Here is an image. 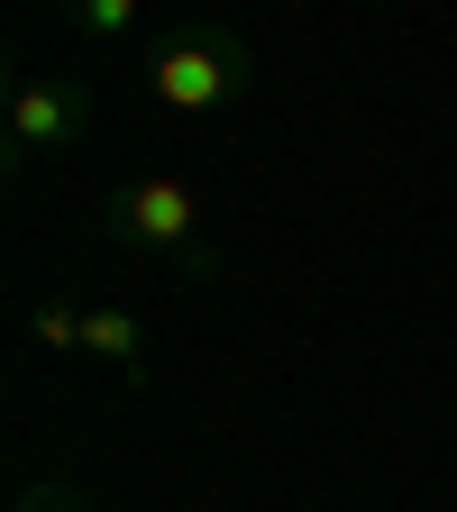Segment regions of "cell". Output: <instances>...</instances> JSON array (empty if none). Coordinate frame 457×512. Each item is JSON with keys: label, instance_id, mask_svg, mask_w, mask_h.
<instances>
[{"label": "cell", "instance_id": "1", "mask_svg": "<svg viewBox=\"0 0 457 512\" xmlns=\"http://www.w3.org/2000/svg\"><path fill=\"white\" fill-rule=\"evenodd\" d=\"M110 238L119 247H147V256H183V266H211L202 247V192L183 174H138L110 192Z\"/></svg>", "mask_w": 457, "mask_h": 512}, {"label": "cell", "instance_id": "3", "mask_svg": "<svg viewBox=\"0 0 457 512\" xmlns=\"http://www.w3.org/2000/svg\"><path fill=\"white\" fill-rule=\"evenodd\" d=\"M92 119V101L74 83H19L10 92V147H64Z\"/></svg>", "mask_w": 457, "mask_h": 512}, {"label": "cell", "instance_id": "2", "mask_svg": "<svg viewBox=\"0 0 457 512\" xmlns=\"http://www.w3.org/2000/svg\"><path fill=\"white\" fill-rule=\"evenodd\" d=\"M247 74H256V55H247L229 28H202V37H174V46L147 64V92H156L165 110H183V119H202V110H229V101L247 92Z\"/></svg>", "mask_w": 457, "mask_h": 512}, {"label": "cell", "instance_id": "6", "mask_svg": "<svg viewBox=\"0 0 457 512\" xmlns=\"http://www.w3.org/2000/svg\"><path fill=\"white\" fill-rule=\"evenodd\" d=\"M83 320H92V311H74V302H37L28 330H37L46 348H83Z\"/></svg>", "mask_w": 457, "mask_h": 512}, {"label": "cell", "instance_id": "5", "mask_svg": "<svg viewBox=\"0 0 457 512\" xmlns=\"http://www.w3.org/2000/svg\"><path fill=\"white\" fill-rule=\"evenodd\" d=\"M74 28H83L92 46H110V37H128V28H138V0H83V10H74Z\"/></svg>", "mask_w": 457, "mask_h": 512}, {"label": "cell", "instance_id": "7", "mask_svg": "<svg viewBox=\"0 0 457 512\" xmlns=\"http://www.w3.org/2000/svg\"><path fill=\"white\" fill-rule=\"evenodd\" d=\"M28 512H92V503H83V494H74V485H55V494H46V485H37V494H28Z\"/></svg>", "mask_w": 457, "mask_h": 512}, {"label": "cell", "instance_id": "4", "mask_svg": "<svg viewBox=\"0 0 457 512\" xmlns=\"http://www.w3.org/2000/svg\"><path fill=\"white\" fill-rule=\"evenodd\" d=\"M83 348H92V357H110V366H128V375H138V348H147V330H138V311H119V302H101V311L83 320Z\"/></svg>", "mask_w": 457, "mask_h": 512}]
</instances>
